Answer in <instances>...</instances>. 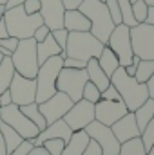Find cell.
Instances as JSON below:
<instances>
[{"instance_id": "obj_38", "label": "cell", "mask_w": 154, "mask_h": 155, "mask_svg": "<svg viewBox=\"0 0 154 155\" xmlns=\"http://www.w3.org/2000/svg\"><path fill=\"white\" fill-rule=\"evenodd\" d=\"M102 99H107V101H121V97H120L118 90H116L113 85H109V87L102 92Z\"/></svg>"}, {"instance_id": "obj_55", "label": "cell", "mask_w": 154, "mask_h": 155, "mask_svg": "<svg viewBox=\"0 0 154 155\" xmlns=\"http://www.w3.org/2000/svg\"><path fill=\"white\" fill-rule=\"evenodd\" d=\"M145 2H147L149 5H154V0H145Z\"/></svg>"}, {"instance_id": "obj_42", "label": "cell", "mask_w": 154, "mask_h": 155, "mask_svg": "<svg viewBox=\"0 0 154 155\" xmlns=\"http://www.w3.org/2000/svg\"><path fill=\"white\" fill-rule=\"evenodd\" d=\"M82 155H102V148L98 146V143L96 141H89V144L85 146V150H83V153Z\"/></svg>"}, {"instance_id": "obj_17", "label": "cell", "mask_w": 154, "mask_h": 155, "mask_svg": "<svg viewBox=\"0 0 154 155\" xmlns=\"http://www.w3.org/2000/svg\"><path fill=\"white\" fill-rule=\"evenodd\" d=\"M111 130H113V134L116 135V139H118L120 144L121 143H127L131 139H136L142 134L140 128H138V124H136L134 112H127L121 119H118L114 124L111 126Z\"/></svg>"}, {"instance_id": "obj_57", "label": "cell", "mask_w": 154, "mask_h": 155, "mask_svg": "<svg viewBox=\"0 0 154 155\" xmlns=\"http://www.w3.org/2000/svg\"><path fill=\"white\" fill-rule=\"evenodd\" d=\"M2 60H4V56H2V54H0V63H2Z\"/></svg>"}, {"instance_id": "obj_54", "label": "cell", "mask_w": 154, "mask_h": 155, "mask_svg": "<svg viewBox=\"0 0 154 155\" xmlns=\"http://www.w3.org/2000/svg\"><path fill=\"white\" fill-rule=\"evenodd\" d=\"M145 155H154V146H152V148H151V150H149V152H147Z\"/></svg>"}, {"instance_id": "obj_51", "label": "cell", "mask_w": 154, "mask_h": 155, "mask_svg": "<svg viewBox=\"0 0 154 155\" xmlns=\"http://www.w3.org/2000/svg\"><path fill=\"white\" fill-rule=\"evenodd\" d=\"M9 35H7V29H5V24H4V18L0 20V40L2 38H7Z\"/></svg>"}, {"instance_id": "obj_4", "label": "cell", "mask_w": 154, "mask_h": 155, "mask_svg": "<svg viewBox=\"0 0 154 155\" xmlns=\"http://www.w3.org/2000/svg\"><path fill=\"white\" fill-rule=\"evenodd\" d=\"M62 67H64V58L60 54L45 60L38 67V72H37V78H35V81H37L35 103H44L58 92L56 90V78L60 74Z\"/></svg>"}, {"instance_id": "obj_59", "label": "cell", "mask_w": 154, "mask_h": 155, "mask_svg": "<svg viewBox=\"0 0 154 155\" xmlns=\"http://www.w3.org/2000/svg\"><path fill=\"white\" fill-rule=\"evenodd\" d=\"M100 2H105V0H100Z\"/></svg>"}, {"instance_id": "obj_19", "label": "cell", "mask_w": 154, "mask_h": 155, "mask_svg": "<svg viewBox=\"0 0 154 155\" xmlns=\"http://www.w3.org/2000/svg\"><path fill=\"white\" fill-rule=\"evenodd\" d=\"M64 29H67L69 33L91 31V22L80 9H71L64 13Z\"/></svg>"}, {"instance_id": "obj_32", "label": "cell", "mask_w": 154, "mask_h": 155, "mask_svg": "<svg viewBox=\"0 0 154 155\" xmlns=\"http://www.w3.org/2000/svg\"><path fill=\"white\" fill-rule=\"evenodd\" d=\"M147 13H149V4L145 0H136L132 2V16L138 24H143L145 18H147Z\"/></svg>"}, {"instance_id": "obj_3", "label": "cell", "mask_w": 154, "mask_h": 155, "mask_svg": "<svg viewBox=\"0 0 154 155\" xmlns=\"http://www.w3.org/2000/svg\"><path fill=\"white\" fill-rule=\"evenodd\" d=\"M2 18H4L7 35L16 40L33 38L37 27H40L44 24L40 13H37V15H26V11L22 9V5L5 9V13H4Z\"/></svg>"}, {"instance_id": "obj_2", "label": "cell", "mask_w": 154, "mask_h": 155, "mask_svg": "<svg viewBox=\"0 0 154 155\" xmlns=\"http://www.w3.org/2000/svg\"><path fill=\"white\" fill-rule=\"evenodd\" d=\"M91 22V35L96 36L102 43H107V40L111 36L113 29H114V22L107 11L105 2L100 0H82L80 7H78Z\"/></svg>"}, {"instance_id": "obj_6", "label": "cell", "mask_w": 154, "mask_h": 155, "mask_svg": "<svg viewBox=\"0 0 154 155\" xmlns=\"http://www.w3.org/2000/svg\"><path fill=\"white\" fill-rule=\"evenodd\" d=\"M11 63L16 74L35 79L40 67L38 58H37V41L33 38L18 40L16 51L11 54Z\"/></svg>"}, {"instance_id": "obj_39", "label": "cell", "mask_w": 154, "mask_h": 155, "mask_svg": "<svg viewBox=\"0 0 154 155\" xmlns=\"http://www.w3.org/2000/svg\"><path fill=\"white\" fill-rule=\"evenodd\" d=\"M49 33H51V29L42 24L40 27H37V31H35V35H33V40H35L37 43H40V41H44V40L49 36Z\"/></svg>"}, {"instance_id": "obj_16", "label": "cell", "mask_w": 154, "mask_h": 155, "mask_svg": "<svg viewBox=\"0 0 154 155\" xmlns=\"http://www.w3.org/2000/svg\"><path fill=\"white\" fill-rule=\"evenodd\" d=\"M64 13L62 0H40V16L51 31L64 27Z\"/></svg>"}, {"instance_id": "obj_5", "label": "cell", "mask_w": 154, "mask_h": 155, "mask_svg": "<svg viewBox=\"0 0 154 155\" xmlns=\"http://www.w3.org/2000/svg\"><path fill=\"white\" fill-rule=\"evenodd\" d=\"M103 45L105 43H102L89 31H83V33H76L75 31V33H69L67 45H65V56L87 63L91 58H98L102 54Z\"/></svg>"}, {"instance_id": "obj_31", "label": "cell", "mask_w": 154, "mask_h": 155, "mask_svg": "<svg viewBox=\"0 0 154 155\" xmlns=\"http://www.w3.org/2000/svg\"><path fill=\"white\" fill-rule=\"evenodd\" d=\"M140 139H142V143H143L145 152H149V150L154 146V117L147 123V124H145V128L142 130Z\"/></svg>"}, {"instance_id": "obj_56", "label": "cell", "mask_w": 154, "mask_h": 155, "mask_svg": "<svg viewBox=\"0 0 154 155\" xmlns=\"http://www.w3.org/2000/svg\"><path fill=\"white\" fill-rule=\"evenodd\" d=\"M5 2H7V0H0V5H4V4H5Z\"/></svg>"}, {"instance_id": "obj_36", "label": "cell", "mask_w": 154, "mask_h": 155, "mask_svg": "<svg viewBox=\"0 0 154 155\" xmlns=\"http://www.w3.org/2000/svg\"><path fill=\"white\" fill-rule=\"evenodd\" d=\"M105 5H107V11L114 22V25L121 24V13H120V5H118V0H105Z\"/></svg>"}, {"instance_id": "obj_40", "label": "cell", "mask_w": 154, "mask_h": 155, "mask_svg": "<svg viewBox=\"0 0 154 155\" xmlns=\"http://www.w3.org/2000/svg\"><path fill=\"white\" fill-rule=\"evenodd\" d=\"M33 146H35L33 141H22V144H20L16 150H13L11 153H7V155H27L29 152H31Z\"/></svg>"}, {"instance_id": "obj_28", "label": "cell", "mask_w": 154, "mask_h": 155, "mask_svg": "<svg viewBox=\"0 0 154 155\" xmlns=\"http://www.w3.org/2000/svg\"><path fill=\"white\" fill-rule=\"evenodd\" d=\"M152 74H154V60H140V63L136 67V72H134L136 81L147 83Z\"/></svg>"}, {"instance_id": "obj_18", "label": "cell", "mask_w": 154, "mask_h": 155, "mask_svg": "<svg viewBox=\"0 0 154 155\" xmlns=\"http://www.w3.org/2000/svg\"><path fill=\"white\" fill-rule=\"evenodd\" d=\"M71 135H73V130L65 124L64 119H58V121L47 124V126L40 132L38 135L33 139V144H35V146H40V144H42L44 141H47V139H62V141L67 143V141L71 139Z\"/></svg>"}, {"instance_id": "obj_24", "label": "cell", "mask_w": 154, "mask_h": 155, "mask_svg": "<svg viewBox=\"0 0 154 155\" xmlns=\"http://www.w3.org/2000/svg\"><path fill=\"white\" fill-rule=\"evenodd\" d=\"M0 135H2V141L5 144V152L7 153H11L13 150H16L22 144V141H26V139H22V135L18 132H15L9 124H5L2 121H0Z\"/></svg>"}, {"instance_id": "obj_25", "label": "cell", "mask_w": 154, "mask_h": 155, "mask_svg": "<svg viewBox=\"0 0 154 155\" xmlns=\"http://www.w3.org/2000/svg\"><path fill=\"white\" fill-rule=\"evenodd\" d=\"M134 117H136V124L140 128V132L145 128V124L154 117V99H147L143 105H140L136 110H134Z\"/></svg>"}, {"instance_id": "obj_34", "label": "cell", "mask_w": 154, "mask_h": 155, "mask_svg": "<svg viewBox=\"0 0 154 155\" xmlns=\"http://www.w3.org/2000/svg\"><path fill=\"white\" fill-rule=\"evenodd\" d=\"M42 146L51 155H62L64 146H65V141H62V139H47V141L42 143Z\"/></svg>"}, {"instance_id": "obj_49", "label": "cell", "mask_w": 154, "mask_h": 155, "mask_svg": "<svg viewBox=\"0 0 154 155\" xmlns=\"http://www.w3.org/2000/svg\"><path fill=\"white\" fill-rule=\"evenodd\" d=\"M145 24H149V25H154V5H149V13H147Z\"/></svg>"}, {"instance_id": "obj_9", "label": "cell", "mask_w": 154, "mask_h": 155, "mask_svg": "<svg viewBox=\"0 0 154 155\" xmlns=\"http://www.w3.org/2000/svg\"><path fill=\"white\" fill-rule=\"evenodd\" d=\"M131 45L134 56L140 60H154V25L149 24H138L129 29Z\"/></svg>"}, {"instance_id": "obj_35", "label": "cell", "mask_w": 154, "mask_h": 155, "mask_svg": "<svg viewBox=\"0 0 154 155\" xmlns=\"http://www.w3.org/2000/svg\"><path fill=\"white\" fill-rule=\"evenodd\" d=\"M51 36L54 38V41H56L58 45H60L62 52H65V45H67V38H69V31L64 29V27H60V29L51 31Z\"/></svg>"}, {"instance_id": "obj_46", "label": "cell", "mask_w": 154, "mask_h": 155, "mask_svg": "<svg viewBox=\"0 0 154 155\" xmlns=\"http://www.w3.org/2000/svg\"><path fill=\"white\" fill-rule=\"evenodd\" d=\"M13 101H11V94H9V88L5 90V92H2L0 94V108L2 107H7V105H11Z\"/></svg>"}, {"instance_id": "obj_47", "label": "cell", "mask_w": 154, "mask_h": 155, "mask_svg": "<svg viewBox=\"0 0 154 155\" xmlns=\"http://www.w3.org/2000/svg\"><path fill=\"white\" fill-rule=\"evenodd\" d=\"M27 155H51V153H49V152L40 144V146H33V148H31V152H29Z\"/></svg>"}, {"instance_id": "obj_48", "label": "cell", "mask_w": 154, "mask_h": 155, "mask_svg": "<svg viewBox=\"0 0 154 155\" xmlns=\"http://www.w3.org/2000/svg\"><path fill=\"white\" fill-rule=\"evenodd\" d=\"M145 85H147V90H149V97L154 99V74L151 76V79H149Z\"/></svg>"}, {"instance_id": "obj_52", "label": "cell", "mask_w": 154, "mask_h": 155, "mask_svg": "<svg viewBox=\"0 0 154 155\" xmlns=\"http://www.w3.org/2000/svg\"><path fill=\"white\" fill-rule=\"evenodd\" d=\"M0 155H7V152H5V144H4V141H2V135H0Z\"/></svg>"}, {"instance_id": "obj_50", "label": "cell", "mask_w": 154, "mask_h": 155, "mask_svg": "<svg viewBox=\"0 0 154 155\" xmlns=\"http://www.w3.org/2000/svg\"><path fill=\"white\" fill-rule=\"evenodd\" d=\"M26 0H7L5 4H4V7L5 9H11V7H16V5H22Z\"/></svg>"}, {"instance_id": "obj_44", "label": "cell", "mask_w": 154, "mask_h": 155, "mask_svg": "<svg viewBox=\"0 0 154 155\" xmlns=\"http://www.w3.org/2000/svg\"><path fill=\"white\" fill-rule=\"evenodd\" d=\"M138 63H140V58H138V56H132V61H131V65L123 67V69H125V72H127L129 76H134V72H136V67H138Z\"/></svg>"}, {"instance_id": "obj_29", "label": "cell", "mask_w": 154, "mask_h": 155, "mask_svg": "<svg viewBox=\"0 0 154 155\" xmlns=\"http://www.w3.org/2000/svg\"><path fill=\"white\" fill-rule=\"evenodd\" d=\"M145 153H147V152H145L143 143H142L140 137L131 139V141H127V143H121L120 152H118V155H145Z\"/></svg>"}, {"instance_id": "obj_22", "label": "cell", "mask_w": 154, "mask_h": 155, "mask_svg": "<svg viewBox=\"0 0 154 155\" xmlns=\"http://www.w3.org/2000/svg\"><path fill=\"white\" fill-rule=\"evenodd\" d=\"M58 54H62V49H60V45L54 41V38L51 36V33H49V36L44 40V41L37 43V58H38V65H42L45 60H49V58H53V56H58Z\"/></svg>"}, {"instance_id": "obj_37", "label": "cell", "mask_w": 154, "mask_h": 155, "mask_svg": "<svg viewBox=\"0 0 154 155\" xmlns=\"http://www.w3.org/2000/svg\"><path fill=\"white\" fill-rule=\"evenodd\" d=\"M22 9L26 11V15H37L40 13V0H26L22 4Z\"/></svg>"}, {"instance_id": "obj_33", "label": "cell", "mask_w": 154, "mask_h": 155, "mask_svg": "<svg viewBox=\"0 0 154 155\" xmlns=\"http://www.w3.org/2000/svg\"><path fill=\"white\" fill-rule=\"evenodd\" d=\"M82 99H85V101H89V103H98L100 99H102V92L91 83V81H87L85 83V87H83V92H82Z\"/></svg>"}, {"instance_id": "obj_12", "label": "cell", "mask_w": 154, "mask_h": 155, "mask_svg": "<svg viewBox=\"0 0 154 155\" xmlns=\"http://www.w3.org/2000/svg\"><path fill=\"white\" fill-rule=\"evenodd\" d=\"M9 94H11V101L16 107H24L29 103H35L37 97V81L31 78H24L15 72V76L11 79L9 85Z\"/></svg>"}, {"instance_id": "obj_1", "label": "cell", "mask_w": 154, "mask_h": 155, "mask_svg": "<svg viewBox=\"0 0 154 155\" xmlns=\"http://www.w3.org/2000/svg\"><path fill=\"white\" fill-rule=\"evenodd\" d=\"M111 85L118 90V94L129 112H134L140 105H143L149 99L147 85L136 81L134 76H129L123 67H118L114 71V74L111 76Z\"/></svg>"}, {"instance_id": "obj_30", "label": "cell", "mask_w": 154, "mask_h": 155, "mask_svg": "<svg viewBox=\"0 0 154 155\" xmlns=\"http://www.w3.org/2000/svg\"><path fill=\"white\" fill-rule=\"evenodd\" d=\"M118 5H120V13H121V24L127 27L138 25V22L132 16V2L131 0H118Z\"/></svg>"}, {"instance_id": "obj_43", "label": "cell", "mask_w": 154, "mask_h": 155, "mask_svg": "<svg viewBox=\"0 0 154 155\" xmlns=\"http://www.w3.org/2000/svg\"><path fill=\"white\" fill-rule=\"evenodd\" d=\"M85 61H80V60H75V58H64V67L67 69H85Z\"/></svg>"}, {"instance_id": "obj_21", "label": "cell", "mask_w": 154, "mask_h": 155, "mask_svg": "<svg viewBox=\"0 0 154 155\" xmlns=\"http://www.w3.org/2000/svg\"><path fill=\"white\" fill-rule=\"evenodd\" d=\"M89 141H91V137L87 135L85 130L73 132L71 139H69V141L65 143V146H64L62 155H82L83 150H85V146L89 144Z\"/></svg>"}, {"instance_id": "obj_8", "label": "cell", "mask_w": 154, "mask_h": 155, "mask_svg": "<svg viewBox=\"0 0 154 155\" xmlns=\"http://www.w3.org/2000/svg\"><path fill=\"white\" fill-rule=\"evenodd\" d=\"M0 121L9 124L15 132H18L22 135V139L26 141H33L37 135L40 134V130L37 128V124H33L27 117L22 114L20 107L16 105H7V107H2L0 108Z\"/></svg>"}, {"instance_id": "obj_53", "label": "cell", "mask_w": 154, "mask_h": 155, "mask_svg": "<svg viewBox=\"0 0 154 155\" xmlns=\"http://www.w3.org/2000/svg\"><path fill=\"white\" fill-rule=\"evenodd\" d=\"M4 13H5V7H4V5H0V20H2V16H4Z\"/></svg>"}, {"instance_id": "obj_41", "label": "cell", "mask_w": 154, "mask_h": 155, "mask_svg": "<svg viewBox=\"0 0 154 155\" xmlns=\"http://www.w3.org/2000/svg\"><path fill=\"white\" fill-rule=\"evenodd\" d=\"M16 45H18V40L13 38V36H7V38H2L0 40V47H4V49H7L11 54L16 51Z\"/></svg>"}, {"instance_id": "obj_45", "label": "cell", "mask_w": 154, "mask_h": 155, "mask_svg": "<svg viewBox=\"0 0 154 155\" xmlns=\"http://www.w3.org/2000/svg\"><path fill=\"white\" fill-rule=\"evenodd\" d=\"M62 4H64V9L65 11H71V9H78L80 7L82 0H62Z\"/></svg>"}, {"instance_id": "obj_14", "label": "cell", "mask_w": 154, "mask_h": 155, "mask_svg": "<svg viewBox=\"0 0 154 155\" xmlns=\"http://www.w3.org/2000/svg\"><path fill=\"white\" fill-rule=\"evenodd\" d=\"M71 107H73V101H71V97H69L67 94H64V92H56V94L51 96L47 101L38 103V108H40V112H42V116H44V119H45L47 124H51V123L62 119V117L69 112Z\"/></svg>"}, {"instance_id": "obj_23", "label": "cell", "mask_w": 154, "mask_h": 155, "mask_svg": "<svg viewBox=\"0 0 154 155\" xmlns=\"http://www.w3.org/2000/svg\"><path fill=\"white\" fill-rule=\"evenodd\" d=\"M96 60H98V65L102 67V71H103V72H105L109 78L113 76V74H114V71L120 67L118 56H116L114 52L111 51V47H109V45H103L102 54H100Z\"/></svg>"}, {"instance_id": "obj_13", "label": "cell", "mask_w": 154, "mask_h": 155, "mask_svg": "<svg viewBox=\"0 0 154 155\" xmlns=\"http://www.w3.org/2000/svg\"><path fill=\"white\" fill-rule=\"evenodd\" d=\"M62 119L65 121V124L73 132H80L89 123L94 121V105L89 103V101H85V99H80L76 103H73V107L69 108V112Z\"/></svg>"}, {"instance_id": "obj_11", "label": "cell", "mask_w": 154, "mask_h": 155, "mask_svg": "<svg viewBox=\"0 0 154 155\" xmlns=\"http://www.w3.org/2000/svg\"><path fill=\"white\" fill-rule=\"evenodd\" d=\"M83 130L87 132V135L93 141L98 143V146L102 148V155H118L121 144L118 143V139H116V135L113 134L111 126H105V124H102L98 121H93Z\"/></svg>"}, {"instance_id": "obj_20", "label": "cell", "mask_w": 154, "mask_h": 155, "mask_svg": "<svg viewBox=\"0 0 154 155\" xmlns=\"http://www.w3.org/2000/svg\"><path fill=\"white\" fill-rule=\"evenodd\" d=\"M85 71H87V78H89V81H91L100 92H103V90L111 85V78L102 71V67L98 65V60H96V58H91V60L87 61Z\"/></svg>"}, {"instance_id": "obj_27", "label": "cell", "mask_w": 154, "mask_h": 155, "mask_svg": "<svg viewBox=\"0 0 154 155\" xmlns=\"http://www.w3.org/2000/svg\"><path fill=\"white\" fill-rule=\"evenodd\" d=\"M13 76H15V67L11 63V58H4L0 63V94L9 88Z\"/></svg>"}, {"instance_id": "obj_15", "label": "cell", "mask_w": 154, "mask_h": 155, "mask_svg": "<svg viewBox=\"0 0 154 155\" xmlns=\"http://www.w3.org/2000/svg\"><path fill=\"white\" fill-rule=\"evenodd\" d=\"M129 110L125 107L123 101H107V99H100L98 103H94V121L105 124V126H113L118 119L125 116Z\"/></svg>"}, {"instance_id": "obj_26", "label": "cell", "mask_w": 154, "mask_h": 155, "mask_svg": "<svg viewBox=\"0 0 154 155\" xmlns=\"http://www.w3.org/2000/svg\"><path fill=\"white\" fill-rule=\"evenodd\" d=\"M20 110H22V114L27 117L33 124H37V128H38L40 132L47 126V123H45V119H44V116H42V112H40V108H38V103L24 105V107H20Z\"/></svg>"}, {"instance_id": "obj_7", "label": "cell", "mask_w": 154, "mask_h": 155, "mask_svg": "<svg viewBox=\"0 0 154 155\" xmlns=\"http://www.w3.org/2000/svg\"><path fill=\"white\" fill-rule=\"evenodd\" d=\"M89 81L87 78V71L85 69H67L62 67L60 74L56 78V90L64 92L71 97L73 103H76L82 99V92L85 83Z\"/></svg>"}, {"instance_id": "obj_58", "label": "cell", "mask_w": 154, "mask_h": 155, "mask_svg": "<svg viewBox=\"0 0 154 155\" xmlns=\"http://www.w3.org/2000/svg\"><path fill=\"white\" fill-rule=\"evenodd\" d=\"M131 2H136V0H131Z\"/></svg>"}, {"instance_id": "obj_10", "label": "cell", "mask_w": 154, "mask_h": 155, "mask_svg": "<svg viewBox=\"0 0 154 155\" xmlns=\"http://www.w3.org/2000/svg\"><path fill=\"white\" fill-rule=\"evenodd\" d=\"M129 29H131V27H127V25H123V24L116 25L114 29H113V33H111V36H109V40H107V43H105V45L111 47V51L118 56L120 67H127V65H131L132 56H134V52H132V45H131V35H129Z\"/></svg>"}]
</instances>
